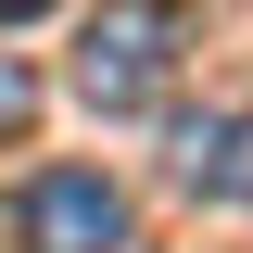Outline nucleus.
Here are the masks:
<instances>
[{"mask_svg":"<svg viewBox=\"0 0 253 253\" xmlns=\"http://www.w3.org/2000/svg\"><path fill=\"white\" fill-rule=\"evenodd\" d=\"M177 51H190L177 0H101L89 26H76V101L89 114H152L177 89Z\"/></svg>","mask_w":253,"mask_h":253,"instance_id":"obj_1","label":"nucleus"},{"mask_svg":"<svg viewBox=\"0 0 253 253\" xmlns=\"http://www.w3.org/2000/svg\"><path fill=\"white\" fill-rule=\"evenodd\" d=\"M13 253H126V190L101 165H51L13 203Z\"/></svg>","mask_w":253,"mask_h":253,"instance_id":"obj_2","label":"nucleus"},{"mask_svg":"<svg viewBox=\"0 0 253 253\" xmlns=\"http://www.w3.org/2000/svg\"><path fill=\"white\" fill-rule=\"evenodd\" d=\"M177 190H215L253 215V114H190L177 126Z\"/></svg>","mask_w":253,"mask_h":253,"instance_id":"obj_3","label":"nucleus"},{"mask_svg":"<svg viewBox=\"0 0 253 253\" xmlns=\"http://www.w3.org/2000/svg\"><path fill=\"white\" fill-rule=\"evenodd\" d=\"M38 126V76H26V51H0V139H26Z\"/></svg>","mask_w":253,"mask_h":253,"instance_id":"obj_4","label":"nucleus"},{"mask_svg":"<svg viewBox=\"0 0 253 253\" xmlns=\"http://www.w3.org/2000/svg\"><path fill=\"white\" fill-rule=\"evenodd\" d=\"M26 13H51V0H0V26H26Z\"/></svg>","mask_w":253,"mask_h":253,"instance_id":"obj_5","label":"nucleus"}]
</instances>
